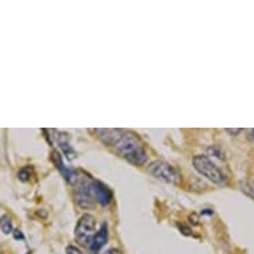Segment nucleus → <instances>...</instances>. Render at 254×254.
<instances>
[{"instance_id":"obj_12","label":"nucleus","mask_w":254,"mask_h":254,"mask_svg":"<svg viewBox=\"0 0 254 254\" xmlns=\"http://www.w3.org/2000/svg\"><path fill=\"white\" fill-rule=\"evenodd\" d=\"M65 252H67V254H83L79 249H77V248H76V246L73 245L67 246V250H65Z\"/></svg>"},{"instance_id":"obj_9","label":"nucleus","mask_w":254,"mask_h":254,"mask_svg":"<svg viewBox=\"0 0 254 254\" xmlns=\"http://www.w3.org/2000/svg\"><path fill=\"white\" fill-rule=\"evenodd\" d=\"M58 144L60 145V148L63 149V153L65 154L69 160H71L73 156H75V152L72 149L71 144H69V138L65 133H60L58 136Z\"/></svg>"},{"instance_id":"obj_1","label":"nucleus","mask_w":254,"mask_h":254,"mask_svg":"<svg viewBox=\"0 0 254 254\" xmlns=\"http://www.w3.org/2000/svg\"><path fill=\"white\" fill-rule=\"evenodd\" d=\"M97 138L103 144L116 150L117 154L125 158L128 163L141 167L148 160L144 144L140 138L129 130L124 129H95Z\"/></svg>"},{"instance_id":"obj_4","label":"nucleus","mask_w":254,"mask_h":254,"mask_svg":"<svg viewBox=\"0 0 254 254\" xmlns=\"http://www.w3.org/2000/svg\"><path fill=\"white\" fill-rule=\"evenodd\" d=\"M148 172L153 177L161 180L164 183L172 184V185H179L181 183V173L179 172V169L167 161L157 160V161L150 163L148 167Z\"/></svg>"},{"instance_id":"obj_8","label":"nucleus","mask_w":254,"mask_h":254,"mask_svg":"<svg viewBox=\"0 0 254 254\" xmlns=\"http://www.w3.org/2000/svg\"><path fill=\"white\" fill-rule=\"evenodd\" d=\"M52 161H54L55 167L58 168L59 172L62 173L63 177L67 180V181H73L76 179V176H77V172L75 169H72V168H68L65 167V164L63 161V157L62 154L54 150L52 152Z\"/></svg>"},{"instance_id":"obj_5","label":"nucleus","mask_w":254,"mask_h":254,"mask_svg":"<svg viewBox=\"0 0 254 254\" xmlns=\"http://www.w3.org/2000/svg\"><path fill=\"white\" fill-rule=\"evenodd\" d=\"M95 232H96V218L92 214H84L80 217L79 222L76 225L75 229V237L76 241L79 242L80 245L89 246L92 238L95 237Z\"/></svg>"},{"instance_id":"obj_13","label":"nucleus","mask_w":254,"mask_h":254,"mask_svg":"<svg viewBox=\"0 0 254 254\" xmlns=\"http://www.w3.org/2000/svg\"><path fill=\"white\" fill-rule=\"evenodd\" d=\"M13 237L16 238V240H24V234L21 233L20 230H13Z\"/></svg>"},{"instance_id":"obj_7","label":"nucleus","mask_w":254,"mask_h":254,"mask_svg":"<svg viewBox=\"0 0 254 254\" xmlns=\"http://www.w3.org/2000/svg\"><path fill=\"white\" fill-rule=\"evenodd\" d=\"M107 241H108V225H107V222H104V224L100 226V229L96 232L95 237L92 238L91 244L88 246V249H89V252H91L92 254H97L103 248H104Z\"/></svg>"},{"instance_id":"obj_11","label":"nucleus","mask_w":254,"mask_h":254,"mask_svg":"<svg viewBox=\"0 0 254 254\" xmlns=\"http://www.w3.org/2000/svg\"><path fill=\"white\" fill-rule=\"evenodd\" d=\"M29 177H31V171H29L28 167L20 169V172H19V179H20L21 181H28Z\"/></svg>"},{"instance_id":"obj_3","label":"nucleus","mask_w":254,"mask_h":254,"mask_svg":"<svg viewBox=\"0 0 254 254\" xmlns=\"http://www.w3.org/2000/svg\"><path fill=\"white\" fill-rule=\"evenodd\" d=\"M91 184L92 180L84 177L81 173L77 172V176L73 180V194H75V200L80 208L91 209L95 206L96 201L92 194Z\"/></svg>"},{"instance_id":"obj_16","label":"nucleus","mask_w":254,"mask_h":254,"mask_svg":"<svg viewBox=\"0 0 254 254\" xmlns=\"http://www.w3.org/2000/svg\"><path fill=\"white\" fill-rule=\"evenodd\" d=\"M241 130L242 129H226V132H229V133H232V134H237V133H240Z\"/></svg>"},{"instance_id":"obj_10","label":"nucleus","mask_w":254,"mask_h":254,"mask_svg":"<svg viewBox=\"0 0 254 254\" xmlns=\"http://www.w3.org/2000/svg\"><path fill=\"white\" fill-rule=\"evenodd\" d=\"M0 229L3 230V233H5V234L13 233L12 221H11V218H9L7 214L0 217Z\"/></svg>"},{"instance_id":"obj_2","label":"nucleus","mask_w":254,"mask_h":254,"mask_svg":"<svg viewBox=\"0 0 254 254\" xmlns=\"http://www.w3.org/2000/svg\"><path fill=\"white\" fill-rule=\"evenodd\" d=\"M193 167L201 176H204L205 179L209 181L217 184V185H224L228 183V177L212 160L206 156H196L193 158Z\"/></svg>"},{"instance_id":"obj_14","label":"nucleus","mask_w":254,"mask_h":254,"mask_svg":"<svg viewBox=\"0 0 254 254\" xmlns=\"http://www.w3.org/2000/svg\"><path fill=\"white\" fill-rule=\"evenodd\" d=\"M248 138L250 141H254V129H250L249 133H248Z\"/></svg>"},{"instance_id":"obj_15","label":"nucleus","mask_w":254,"mask_h":254,"mask_svg":"<svg viewBox=\"0 0 254 254\" xmlns=\"http://www.w3.org/2000/svg\"><path fill=\"white\" fill-rule=\"evenodd\" d=\"M105 254H121V253L116 249H109V250H107V252H105Z\"/></svg>"},{"instance_id":"obj_6","label":"nucleus","mask_w":254,"mask_h":254,"mask_svg":"<svg viewBox=\"0 0 254 254\" xmlns=\"http://www.w3.org/2000/svg\"><path fill=\"white\" fill-rule=\"evenodd\" d=\"M91 188L93 198H95V201H97L99 204L104 205L105 206V205H108L109 202L112 201V190H111L104 183H101L99 180H92Z\"/></svg>"}]
</instances>
